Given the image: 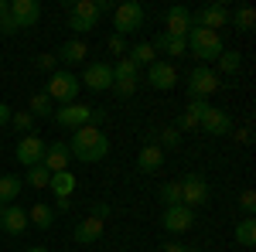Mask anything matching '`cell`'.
Returning a JSON list of instances; mask_svg holds the SVG:
<instances>
[{"instance_id":"8d00e7d4","label":"cell","mask_w":256,"mask_h":252,"mask_svg":"<svg viewBox=\"0 0 256 252\" xmlns=\"http://www.w3.org/2000/svg\"><path fill=\"white\" fill-rule=\"evenodd\" d=\"M239 208H242V215H246V218H253V212H256V194H253V191H242V198H239Z\"/></svg>"},{"instance_id":"7c38bea8","label":"cell","mask_w":256,"mask_h":252,"mask_svg":"<svg viewBox=\"0 0 256 252\" xmlns=\"http://www.w3.org/2000/svg\"><path fill=\"white\" fill-rule=\"evenodd\" d=\"M147 85L158 89V92H171L178 85V68L171 61H154V65H147Z\"/></svg>"},{"instance_id":"8fae6325","label":"cell","mask_w":256,"mask_h":252,"mask_svg":"<svg viewBox=\"0 0 256 252\" xmlns=\"http://www.w3.org/2000/svg\"><path fill=\"white\" fill-rule=\"evenodd\" d=\"M229 24V7L226 3H208L198 14H192V27H205V31H218Z\"/></svg>"},{"instance_id":"836d02e7","label":"cell","mask_w":256,"mask_h":252,"mask_svg":"<svg viewBox=\"0 0 256 252\" xmlns=\"http://www.w3.org/2000/svg\"><path fill=\"white\" fill-rule=\"evenodd\" d=\"M160 201H164V208H171V205H181V188H178V181H168V184H160Z\"/></svg>"},{"instance_id":"52a82bcc","label":"cell","mask_w":256,"mask_h":252,"mask_svg":"<svg viewBox=\"0 0 256 252\" xmlns=\"http://www.w3.org/2000/svg\"><path fill=\"white\" fill-rule=\"evenodd\" d=\"M137 85H140V68L123 55V58L113 65V92L126 99V96H134V92H137Z\"/></svg>"},{"instance_id":"9c48e42d","label":"cell","mask_w":256,"mask_h":252,"mask_svg":"<svg viewBox=\"0 0 256 252\" xmlns=\"http://www.w3.org/2000/svg\"><path fill=\"white\" fill-rule=\"evenodd\" d=\"M79 85L92 89V92H110L113 89V65L110 61H89L79 78Z\"/></svg>"},{"instance_id":"ba28073f","label":"cell","mask_w":256,"mask_h":252,"mask_svg":"<svg viewBox=\"0 0 256 252\" xmlns=\"http://www.w3.org/2000/svg\"><path fill=\"white\" fill-rule=\"evenodd\" d=\"M178 188H181V205L192 208V212H195L198 205L208 201V181H205L202 174H184L181 181H178Z\"/></svg>"},{"instance_id":"6da1fadb","label":"cell","mask_w":256,"mask_h":252,"mask_svg":"<svg viewBox=\"0 0 256 252\" xmlns=\"http://www.w3.org/2000/svg\"><path fill=\"white\" fill-rule=\"evenodd\" d=\"M68 154L82 160V164H99L102 157L110 154V136L102 133L99 126H82V130H72V147Z\"/></svg>"},{"instance_id":"ffe728a7","label":"cell","mask_w":256,"mask_h":252,"mask_svg":"<svg viewBox=\"0 0 256 252\" xmlns=\"http://www.w3.org/2000/svg\"><path fill=\"white\" fill-rule=\"evenodd\" d=\"M160 167H164V150H160L158 143H147V147L137 154V171L140 174H154V171H160Z\"/></svg>"},{"instance_id":"4fadbf2b","label":"cell","mask_w":256,"mask_h":252,"mask_svg":"<svg viewBox=\"0 0 256 252\" xmlns=\"http://www.w3.org/2000/svg\"><path fill=\"white\" fill-rule=\"evenodd\" d=\"M7 14L18 20V27L24 31V27H34L41 20V3L38 0H10L7 3Z\"/></svg>"},{"instance_id":"7402d4cb","label":"cell","mask_w":256,"mask_h":252,"mask_svg":"<svg viewBox=\"0 0 256 252\" xmlns=\"http://www.w3.org/2000/svg\"><path fill=\"white\" fill-rule=\"evenodd\" d=\"M150 48H154V51H164V55H184V51H188L184 38H181V34H168V31H160L158 38L150 41Z\"/></svg>"},{"instance_id":"c3c4849f","label":"cell","mask_w":256,"mask_h":252,"mask_svg":"<svg viewBox=\"0 0 256 252\" xmlns=\"http://www.w3.org/2000/svg\"><path fill=\"white\" fill-rule=\"evenodd\" d=\"M0 218H4V205H0Z\"/></svg>"},{"instance_id":"d590c367","label":"cell","mask_w":256,"mask_h":252,"mask_svg":"<svg viewBox=\"0 0 256 252\" xmlns=\"http://www.w3.org/2000/svg\"><path fill=\"white\" fill-rule=\"evenodd\" d=\"M160 140H158V147L160 150H164V147H178V143H181V133H178L174 126H168V130H160Z\"/></svg>"},{"instance_id":"44dd1931","label":"cell","mask_w":256,"mask_h":252,"mask_svg":"<svg viewBox=\"0 0 256 252\" xmlns=\"http://www.w3.org/2000/svg\"><path fill=\"white\" fill-rule=\"evenodd\" d=\"M0 229L7 235H20L28 229V212H24L20 205H7V208H4V218H0Z\"/></svg>"},{"instance_id":"cb8c5ba5","label":"cell","mask_w":256,"mask_h":252,"mask_svg":"<svg viewBox=\"0 0 256 252\" xmlns=\"http://www.w3.org/2000/svg\"><path fill=\"white\" fill-rule=\"evenodd\" d=\"M48 191L55 194V198H72V191H76V174H72V171H58V174H52Z\"/></svg>"},{"instance_id":"ac0fdd59","label":"cell","mask_w":256,"mask_h":252,"mask_svg":"<svg viewBox=\"0 0 256 252\" xmlns=\"http://www.w3.org/2000/svg\"><path fill=\"white\" fill-rule=\"evenodd\" d=\"M164 31L184 38V34L192 31V10H188V7H168V10H164Z\"/></svg>"},{"instance_id":"1f68e13d","label":"cell","mask_w":256,"mask_h":252,"mask_svg":"<svg viewBox=\"0 0 256 252\" xmlns=\"http://www.w3.org/2000/svg\"><path fill=\"white\" fill-rule=\"evenodd\" d=\"M242 58H239V51H222L218 55V72H226V75H236Z\"/></svg>"},{"instance_id":"d6986e66","label":"cell","mask_w":256,"mask_h":252,"mask_svg":"<svg viewBox=\"0 0 256 252\" xmlns=\"http://www.w3.org/2000/svg\"><path fill=\"white\" fill-rule=\"evenodd\" d=\"M72 239H76L79 246H92V242H99V239H102V222L92 218V215H89V218H82L79 225L72 229Z\"/></svg>"},{"instance_id":"e575fe53","label":"cell","mask_w":256,"mask_h":252,"mask_svg":"<svg viewBox=\"0 0 256 252\" xmlns=\"http://www.w3.org/2000/svg\"><path fill=\"white\" fill-rule=\"evenodd\" d=\"M208 109H212V102H208V99H188V109H184V113H188V116H195L198 123H202V116H205Z\"/></svg>"},{"instance_id":"4dcf8cb0","label":"cell","mask_w":256,"mask_h":252,"mask_svg":"<svg viewBox=\"0 0 256 252\" xmlns=\"http://www.w3.org/2000/svg\"><path fill=\"white\" fill-rule=\"evenodd\" d=\"M24 181H28L31 188H38V191H44V188H48V181H52V174H48V167H44V164H34V167H28V174H24Z\"/></svg>"},{"instance_id":"ab89813d","label":"cell","mask_w":256,"mask_h":252,"mask_svg":"<svg viewBox=\"0 0 256 252\" xmlns=\"http://www.w3.org/2000/svg\"><path fill=\"white\" fill-rule=\"evenodd\" d=\"M20 27H18V20L10 17V14H4V17H0V34H18Z\"/></svg>"},{"instance_id":"e0dca14e","label":"cell","mask_w":256,"mask_h":252,"mask_svg":"<svg viewBox=\"0 0 256 252\" xmlns=\"http://www.w3.org/2000/svg\"><path fill=\"white\" fill-rule=\"evenodd\" d=\"M41 164L48 167V174H58V171H72V167H68V164H72L68 143H62V140L48 143V147H44V160H41Z\"/></svg>"},{"instance_id":"3957f363","label":"cell","mask_w":256,"mask_h":252,"mask_svg":"<svg viewBox=\"0 0 256 252\" xmlns=\"http://www.w3.org/2000/svg\"><path fill=\"white\" fill-rule=\"evenodd\" d=\"M184 44H188V51H192V55H195L202 65L218 61V55L226 51L222 34H218V31H205V27H192V31L184 34Z\"/></svg>"},{"instance_id":"277c9868","label":"cell","mask_w":256,"mask_h":252,"mask_svg":"<svg viewBox=\"0 0 256 252\" xmlns=\"http://www.w3.org/2000/svg\"><path fill=\"white\" fill-rule=\"evenodd\" d=\"M79 75L72 72V68H55L52 75H48V85H44V96L52 99V102H58V106H68V102H76L79 99Z\"/></svg>"},{"instance_id":"f1b7e54d","label":"cell","mask_w":256,"mask_h":252,"mask_svg":"<svg viewBox=\"0 0 256 252\" xmlns=\"http://www.w3.org/2000/svg\"><path fill=\"white\" fill-rule=\"evenodd\" d=\"M126 58L134 61V65H154V48H150V41H140V44H134L130 51H126Z\"/></svg>"},{"instance_id":"f35d334b","label":"cell","mask_w":256,"mask_h":252,"mask_svg":"<svg viewBox=\"0 0 256 252\" xmlns=\"http://www.w3.org/2000/svg\"><path fill=\"white\" fill-rule=\"evenodd\" d=\"M34 65H38L41 72H55L58 58H55V55H38V58H34Z\"/></svg>"},{"instance_id":"5bb4252c","label":"cell","mask_w":256,"mask_h":252,"mask_svg":"<svg viewBox=\"0 0 256 252\" xmlns=\"http://www.w3.org/2000/svg\"><path fill=\"white\" fill-rule=\"evenodd\" d=\"M160 225L168 232H188L195 225V212L184 208V205H171V208H164V215H160Z\"/></svg>"},{"instance_id":"ee69618b","label":"cell","mask_w":256,"mask_h":252,"mask_svg":"<svg viewBox=\"0 0 256 252\" xmlns=\"http://www.w3.org/2000/svg\"><path fill=\"white\" fill-rule=\"evenodd\" d=\"M164 252H192V249H188V246H178V242H168Z\"/></svg>"},{"instance_id":"603a6c76","label":"cell","mask_w":256,"mask_h":252,"mask_svg":"<svg viewBox=\"0 0 256 252\" xmlns=\"http://www.w3.org/2000/svg\"><path fill=\"white\" fill-rule=\"evenodd\" d=\"M86 55H89L86 41L72 38V41H65V44L58 48V55H55V58H58V61H65V65H79V61H86Z\"/></svg>"},{"instance_id":"2e32d148","label":"cell","mask_w":256,"mask_h":252,"mask_svg":"<svg viewBox=\"0 0 256 252\" xmlns=\"http://www.w3.org/2000/svg\"><path fill=\"white\" fill-rule=\"evenodd\" d=\"M198 130H205L208 136H226L232 133V116L226 113V109H218V106H212L205 116H202V123H198Z\"/></svg>"},{"instance_id":"4316f807","label":"cell","mask_w":256,"mask_h":252,"mask_svg":"<svg viewBox=\"0 0 256 252\" xmlns=\"http://www.w3.org/2000/svg\"><path fill=\"white\" fill-rule=\"evenodd\" d=\"M229 20L236 24L239 31H253L256 27V10L253 7H236V10H229Z\"/></svg>"},{"instance_id":"9a60e30c","label":"cell","mask_w":256,"mask_h":252,"mask_svg":"<svg viewBox=\"0 0 256 252\" xmlns=\"http://www.w3.org/2000/svg\"><path fill=\"white\" fill-rule=\"evenodd\" d=\"M44 160V140L34 133L20 136L18 140V164H24V167H34V164H41Z\"/></svg>"},{"instance_id":"83f0119b","label":"cell","mask_w":256,"mask_h":252,"mask_svg":"<svg viewBox=\"0 0 256 252\" xmlns=\"http://www.w3.org/2000/svg\"><path fill=\"white\" fill-rule=\"evenodd\" d=\"M28 113H31L34 119H38V116H52V113H55V102L44 96V92H34L31 102H28Z\"/></svg>"},{"instance_id":"5b68a950","label":"cell","mask_w":256,"mask_h":252,"mask_svg":"<svg viewBox=\"0 0 256 252\" xmlns=\"http://www.w3.org/2000/svg\"><path fill=\"white\" fill-rule=\"evenodd\" d=\"M140 27H144V7H140L137 0H126V3L113 7V31H116L120 38L137 34Z\"/></svg>"},{"instance_id":"bcb514c9","label":"cell","mask_w":256,"mask_h":252,"mask_svg":"<svg viewBox=\"0 0 256 252\" xmlns=\"http://www.w3.org/2000/svg\"><path fill=\"white\" fill-rule=\"evenodd\" d=\"M24 252H48L44 246H31V249H24Z\"/></svg>"},{"instance_id":"60d3db41","label":"cell","mask_w":256,"mask_h":252,"mask_svg":"<svg viewBox=\"0 0 256 252\" xmlns=\"http://www.w3.org/2000/svg\"><path fill=\"white\" fill-rule=\"evenodd\" d=\"M110 51H120V55H126V41L120 38V34H113V38H110Z\"/></svg>"},{"instance_id":"7a4b0ae2","label":"cell","mask_w":256,"mask_h":252,"mask_svg":"<svg viewBox=\"0 0 256 252\" xmlns=\"http://www.w3.org/2000/svg\"><path fill=\"white\" fill-rule=\"evenodd\" d=\"M106 10H113L110 0H76V3H68V27L79 34H89L99 24V14H106Z\"/></svg>"},{"instance_id":"7bdbcfd3","label":"cell","mask_w":256,"mask_h":252,"mask_svg":"<svg viewBox=\"0 0 256 252\" xmlns=\"http://www.w3.org/2000/svg\"><path fill=\"white\" fill-rule=\"evenodd\" d=\"M10 113H14V109H10L7 102H0V126H7V123H10Z\"/></svg>"},{"instance_id":"d6a6232c","label":"cell","mask_w":256,"mask_h":252,"mask_svg":"<svg viewBox=\"0 0 256 252\" xmlns=\"http://www.w3.org/2000/svg\"><path fill=\"white\" fill-rule=\"evenodd\" d=\"M10 126H14V130H18V133H34V116H31V113H28V109H24V113H10Z\"/></svg>"},{"instance_id":"74e56055","label":"cell","mask_w":256,"mask_h":252,"mask_svg":"<svg viewBox=\"0 0 256 252\" xmlns=\"http://www.w3.org/2000/svg\"><path fill=\"white\" fill-rule=\"evenodd\" d=\"M174 130H178V133H188V130H198V119H195V116H188V113H181V119L174 123Z\"/></svg>"},{"instance_id":"f6af8a7d","label":"cell","mask_w":256,"mask_h":252,"mask_svg":"<svg viewBox=\"0 0 256 252\" xmlns=\"http://www.w3.org/2000/svg\"><path fill=\"white\" fill-rule=\"evenodd\" d=\"M55 208H58V212H68V208H72V201H68V198H58V205H55Z\"/></svg>"},{"instance_id":"b9f144b4","label":"cell","mask_w":256,"mask_h":252,"mask_svg":"<svg viewBox=\"0 0 256 252\" xmlns=\"http://www.w3.org/2000/svg\"><path fill=\"white\" fill-rule=\"evenodd\" d=\"M106 215H110V205H106V201H96V205H92V218H99V222H102Z\"/></svg>"},{"instance_id":"30bf717a","label":"cell","mask_w":256,"mask_h":252,"mask_svg":"<svg viewBox=\"0 0 256 252\" xmlns=\"http://www.w3.org/2000/svg\"><path fill=\"white\" fill-rule=\"evenodd\" d=\"M52 116H55V123H58L62 130H82V126H89V119H92V106L68 102V106H58Z\"/></svg>"},{"instance_id":"8992f818","label":"cell","mask_w":256,"mask_h":252,"mask_svg":"<svg viewBox=\"0 0 256 252\" xmlns=\"http://www.w3.org/2000/svg\"><path fill=\"white\" fill-rule=\"evenodd\" d=\"M188 99H208L212 92H218V72L216 68H208V65H198V68H192L188 72Z\"/></svg>"},{"instance_id":"7dc6e473","label":"cell","mask_w":256,"mask_h":252,"mask_svg":"<svg viewBox=\"0 0 256 252\" xmlns=\"http://www.w3.org/2000/svg\"><path fill=\"white\" fill-rule=\"evenodd\" d=\"M4 14H7V0H0V17H4Z\"/></svg>"},{"instance_id":"484cf974","label":"cell","mask_w":256,"mask_h":252,"mask_svg":"<svg viewBox=\"0 0 256 252\" xmlns=\"http://www.w3.org/2000/svg\"><path fill=\"white\" fill-rule=\"evenodd\" d=\"M28 225H38V229H52L55 225V208L52 205H34L31 212H28Z\"/></svg>"},{"instance_id":"d4e9b609","label":"cell","mask_w":256,"mask_h":252,"mask_svg":"<svg viewBox=\"0 0 256 252\" xmlns=\"http://www.w3.org/2000/svg\"><path fill=\"white\" fill-rule=\"evenodd\" d=\"M20 188H24V181L18 174H0V205L7 208V205H14L18 201Z\"/></svg>"},{"instance_id":"f546056e","label":"cell","mask_w":256,"mask_h":252,"mask_svg":"<svg viewBox=\"0 0 256 252\" xmlns=\"http://www.w3.org/2000/svg\"><path fill=\"white\" fill-rule=\"evenodd\" d=\"M236 242L246 246V249L256 246V218H242V222L236 225Z\"/></svg>"}]
</instances>
